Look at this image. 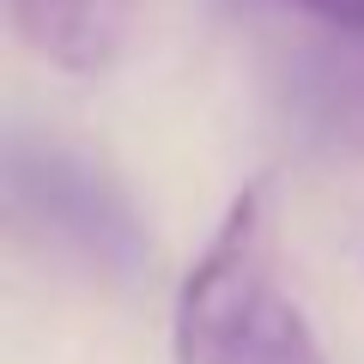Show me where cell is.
<instances>
[{
    "instance_id": "cell-3",
    "label": "cell",
    "mask_w": 364,
    "mask_h": 364,
    "mask_svg": "<svg viewBox=\"0 0 364 364\" xmlns=\"http://www.w3.org/2000/svg\"><path fill=\"white\" fill-rule=\"evenodd\" d=\"M279 109L322 158H364V31L310 25L279 55Z\"/></svg>"
},
{
    "instance_id": "cell-1",
    "label": "cell",
    "mask_w": 364,
    "mask_h": 364,
    "mask_svg": "<svg viewBox=\"0 0 364 364\" xmlns=\"http://www.w3.org/2000/svg\"><path fill=\"white\" fill-rule=\"evenodd\" d=\"M0 200L18 231L55 243L85 273L134 291L152 279L158 243L146 213L104 158L79 152L37 128H13L0 146Z\"/></svg>"
},
{
    "instance_id": "cell-4",
    "label": "cell",
    "mask_w": 364,
    "mask_h": 364,
    "mask_svg": "<svg viewBox=\"0 0 364 364\" xmlns=\"http://www.w3.org/2000/svg\"><path fill=\"white\" fill-rule=\"evenodd\" d=\"M146 0H6L13 37L73 79H104L128 55Z\"/></svg>"
},
{
    "instance_id": "cell-6",
    "label": "cell",
    "mask_w": 364,
    "mask_h": 364,
    "mask_svg": "<svg viewBox=\"0 0 364 364\" xmlns=\"http://www.w3.org/2000/svg\"><path fill=\"white\" fill-rule=\"evenodd\" d=\"M255 6H279V13H298L304 25L364 31V0H255Z\"/></svg>"
},
{
    "instance_id": "cell-5",
    "label": "cell",
    "mask_w": 364,
    "mask_h": 364,
    "mask_svg": "<svg viewBox=\"0 0 364 364\" xmlns=\"http://www.w3.org/2000/svg\"><path fill=\"white\" fill-rule=\"evenodd\" d=\"M249 364H328V352H322V340H316L310 316L279 298L267 310V322H261L255 346H249Z\"/></svg>"
},
{
    "instance_id": "cell-2",
    "label": "cell",
    "mask_w": 364,
    "mask_h": 364,
    "mask_svg": "<svg viewBox=\"0 0 364 364\" xmlns=\"http://www.w3.org/2000/svg\"><path fill=\"white\" fill-rule=\"evenodd\" d=\"M273 249H279V213L273 182L255 176L225 200L207 249L188 261L170 304V358L176 364H249L273 298Z\"/></svg>"
}]
</instances>
